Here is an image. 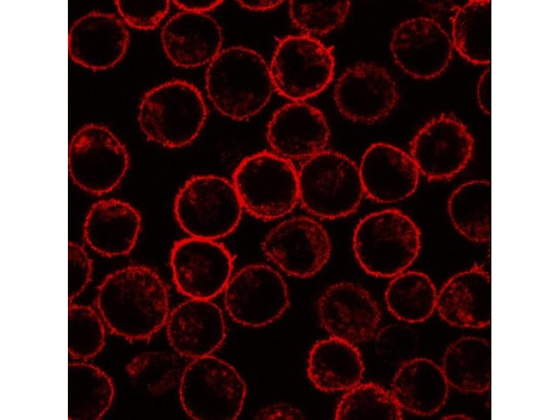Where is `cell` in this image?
Returning a JSON list of instances; mask_svg holds the SVG:
<instances>
[{
	"label": "cell",
	"mask_w": 560,
	"mask_h": 420,
	"mask_svg": "<svg viewBox=\"0 0 560 420\" xmlns=\"http://www.w3.org/2000/svg\"><path fill=\"white\" fill-rule=\"evenodd\" d=\"M115 4L124 21L141 30L157 27L170 8V1L167 0H118Z\"/></svg>",
	"instance_id": "cell-37"
},
{
	"label": "cell",
	"mask_w": 560,
	"mask_h": 420,
	"mask_svg": "<svg viewBox=\"0 0 560 420\" xmlns=\"http://www.w3.org/2000/svg\"><path fill=\"white\" fill-rule=\"evenodd\" d=\"M298 176L299 202L317 218L347 216L365 195L358 166L337 151L325 150L304 160Z\"/></svg>",
	"instance_id": "cell-5"
},
{
	"label": "cell",
	"mask_w": 560,
	"mask_h": 420,
	"mask_svg": "<svg viewBox=\"0 0 560 420\" xmlns=\"http://www.w3.org/2000/svg\"><path fill=\"white\" fill-rule=\"evenodd\" d=\"M170 266L182 294L211 300L224 290L232 277L233 258L218 240L188 237L172 247Z\"/></svg>",
	"instance_id": "cell-14"
},
{
	"label": "cell",
	"mask_w": 560,
	"mask_h": 420,
	"mask_svg": "<svg viewBox=\"0 0 560 420\" xmlns=\"http://www.w3.org/2000/svg\"><path fill=\"white\" fill-rule=\"evenodd\" d=\"M141 227V216L131 204L120 200H103L90 209L83 225V234L92 250L105 256L115 257L130 253Z\"/></svg>",
	"instance_id": "cell-24"
},
{
	"label": "cell",
	"mask_w": 560,
	"mask_h": 420,
	"mask_svg": "<svg viewBox=\"0 0 560 420\" xmlns=\"http://www.w3.org/2000/svg\"><path fill=\"white\" fill-rule=\"evenodd\" d=\"M334 69L331 49L309 35L283 38L270 65L274 90L294 102L323 91L332 80Z\"/></svg>",
	"instance_id": "cell-9"
},
{
	"label": "cell",
	"mask_w": 560,
	"mask_h": 420,
	"mask_svg": "<svg viewBox=\"0 0 560 420\" xmlns=\"http://www.w3.org/2000/svg\"><path fill=\"white\" fill-rule=\"evenodd\" d=\"M340 399L335 419H402L391 391L374 383H359Z\"/></svg>",
	"instance_id": "cell-32"
},
{
	"label": "cell",
	"mask_w": 560,
	"mask_h": 420,
	"mask_svg": "<svg viewBox=\"0 0 560 420\" xmlns=\"http://www.w3.org/2000/svg\"><path fill=\"white\" fill-rule=\"evenodd\" d=\"M473 150L474 139L467 127L456 117L442 114L416 134L409 154L421 176L441 181L463 172Z\"/></svg>",
	"instance_id": "cell-13"
},
{
	"label": "cell",
	"mask_w": 560,
	"mask_h": 420,
	"mask_svg": "<svg viewBox=\"0 0 560 420\" xmlns=\"http://www.w3.org/2000/svg\"><path fill=\"white\" fill-rule=\"evenodd\" d=\"M105 326L99 312L91 307L69 304V355L83 361L97 356L105 344Z\"/></svg>",
	"instance_id": "cell-34"
},
{
	"label": "cell",
	"mask_w": 560,
	"mask_h": 420,
	"mask_svg": "<svg viewBox=\"0 0 560 420\" xmlns=\"http://www.w3.org/2000/svg\"><path fill=\"white\" fill-rule=\"evenodd\" d=\"M239 4L244 8L252 11H266L278 7L282 1H239Z\"/></svg>",
	"instance_id": "cell-42"
},
{
	"label": "cell",
	"mask_w": 560,
	"mask_h": 420,
	"mask_svg": "<svg viewBox=\"0 0 560 420\" xmlns=\"http://www.w3.org/2000/svg\"><path fill=\"white\" fill-rule=\"evenodd\" d=\"M232 182L244 211L260 220L281 218L299 202L298 170L292 161L274 152L244 158Z\"/></svg>",
	"instance_id": "cell-6"
},
{
	"label": "cell",
	"mask_w": 560,
	"mask_h": 420,
	"mask_svg": "<svg viewBox=\"0 0 560 420\" xmlns=\"http://www.w3.org/2000/svg\"><path fill=\"white\" fill-rule=\"evenodd\" d=\"M125 370L134 384L153 396L164 394L179 384L183 372L176 356L157 351L136 355Z\"/></svg>",
	"instance_id": "cell-33"
},
{
	"label": "cell",
	"mask_w": 560,
	"mask_h": 420,
	"mask_svg": "<svg viewBox=\"0 0 560 420\" xmlns=\"http://www.w3.org/2000/svg\"><path fill=\"white\" fill-rule=\"evenodd\" d=\"M447 419H456V418L463 419H466V416L462 414H458V415L454 414L452 416H447Z\"/></svg>",
	"instance_id": "cell-43"
},
{
	"label": "cell",
	"mask_w": 560,
	"mask_h": 420,
	"mask_svg": "<svg viewBox=\"0 0 560 420\" xmlns=\"http://www.w3.org/2000/svg\"><path fill=\"white\" fill-rule=\"evenodd\" d=\"M129 41L127 29L117 16L94 11L72 24L68 37L69 54L84 67L107 69L122 59Z\"/></svg>",
	"instance_id": "cell-22"
},
{
	"label": "cell",
	"mask_w": 560,
	"mask_h": 420,
	"mask_svg": "<svg viewBox=\"0 0 560 420\" xmlns=\"http://www.w3.org/2000/svg\"><path fill=\"white\" fill-rule=\"evenodd\" d=\"M477 102L480 109L486 115L491 111V71L487 67L480 76L477 87Z\"/></svg>",
	"instance_id": "cell-40"
},
{
	"label": "cell",
	"mask_w": 560,
	"mask_h": 420,
	"mask_svg": "<svg viewBox=\"0 0 560 420\" xmlns=\"http://www.w3.org/2000/svg\"><path fill=\"white\" fill-rule=\"evenodd\" d=\"M317 314L330 337L354 344L374 337L382 317L372 295L351 282L337 283L326 288L318 300Z\"/></svg>",
	"instance_id": "cell-17"
},
{
	"label": "cell",
	"mask_w": 560,
	"mask_h": 420,
	"mask_svg": "<svg viewBox=\"0 0 560 420\" xmlns=\"http://www.w3.org/2000/svg\"><path fill=\"white\" fill-rule=\"evenodd\" d=\"M365 367L354 344L330 337L314 344L307 360L309 380L324 392L348 391L363 379Z\"/></svg>",
	"instance_id": "cell-26"
},
{
	"label": "cell",
	"mask_w": 560,
	"mask_h": 420,
	"mask_svg": "<svg viewBox=\"0 0 560 420\" xmlns=\"http://www.w3.org/2000/svg\"><path fill=\"white\" fill-rule=\"evenodd\" d=\"M447 214L455 230L464 239L486 244L491 234V183L472 179L458 186L449 196Z\"/></svg>",
	"instance_id": "cell-28"
},
{
	"label": "cell",
	"mask_w": 560,
	"mask_h": 420,
	"mask_svg": "<svg viewBox=\"0 0 560 420\" xmlns=\"http://www.w3.org/2000/svg\"><path fill=\"white\" fill-rule=\"evenodd\" d=\"M449 386L464 393L481 394L491 382V350L484 339L464 336L446 349L440 365Z\"/></svg>",
	"instance_id": "cell-27"
},
{
	"label": "cell",
	"mask_w": 560,
	"mask_h": 420,
	"mask_svg": "<svg viewBox=\"0 0 560 420\" xmlns=\"http://www.w3.org/2000/svg\"><path fill=\"white\" fill-rule=\"evenodd\" d=\"M365 195L380 203H396L417 190L421 175L410 155L386 143L371 145L358 166Z\"/></svg>",
	"instance_id": "cell-19"
},
{
	"label": "cell",
	"mask_w": 560,
	"mask_h": 420,
	"mask_svg": "<svg viewBox=\"0 0 560 420\" xmlns=\"http://www.w3.org/2000/svg\"><path fill=\"white\" fill-rule=\"evenodd\" d=\"M435 311L447 324L461 328H483L491 319V281L482 265L451 276L437 293Z\"/></svg>",
	"instance_id": "cell-21"
},
{
	"label": "cell",
	"mask_w": 560,
	"mask_h": 420,
	"mask_svg": "<svg viewBox=\"0 0 560 420\" xmlns=\"http://www.w3.org/2000/svg\"><path fill=\"white\" fill-rule=\"evenodd\" d=\"M244 209L232 181L214 174L187 180L177 192L174 216L188 237L218 240L238 226Z\"/></svg>",
	"instance_id": "cell-7"
},
{
	"label": "cell",
	"mask_w": 560,
	"mask_h": 420,
	"mask_svg": "<svg viewBox=\"0 0 560 420\" xmlns=\"http://www.w3.org/2000/svg\"><path fill=\"white\" fill-rule=\"evenodd\" d=\"M352 246L360 267L369 274L393 278L407 270L421 248L416 222L396 209L369 214L356 226Z\"/></svg>",
	"instance_id": "cell-3"
},
{
	"label": "cell",
	"mask_w": 560,
	"mask_h": 420,
	"mask_svg": "<svg viewBox=\"0 0 560 420\" xmlns=\"http://www.w3.org/2000/svg\"><path fill=\"white\" fill-rule=\"evenodd\" d=\"M96 305L106 327L130 341L151 337L169 314L164 281L144 265L127 266L106 276L97 288Z\"/></svg>",
	"instance_id": "cell-1"
},
{
	"label": "cell",
	"mask_w": 560,
	"mask_h": 420,
	"mask_svg": "<svg viewBox=\"0 0 560 420\" xmlns=\"http://www.w3.org/2000/svg\"><path fill=\"white\" fill-rule=\"evenodd\" d=\"M414 332L403 324L394 323L382 328L374 335V349L385 362L404 363L416 349Z\"/></svg>",
	"instance_id": "cell-36"
},
{
	"label": "cell",
	"mask_w": 560,
	"mask_h": 420,
	"mask_svg": "<svg viewBox=\"0 0 560 420\" xmlns=\"http://www.w3.org/2000/svg\"><path fill=\"white\" fill-rule=\"evenodd\" d=\"M92 273V260L79 244L69 241L68 246V301L69 304L79 296L90 281Z\"/></svg>",
	"instance_id": "cell-38"
},
{
	"label": "cell",
	"mask_w": 560,
	"mask_h": 420,
	"mask_svg": "<svg viewBox=\"0 0 560 420\" xmlns=\"http://www.w3.org/2000/svg\"><path fill=\"white\" fill-rule=\"evenodd\" d=\"M129 167L127 150L104 126L89 124L72 137L69 147V171L83 190L102 195L113 190Z\"/></svg>",
	"instance_id": "cell-10"
},
{
	"label": "cell",
	"mask_w": 560,
	"mask_h": 420,
	"mask_svg": "<svg viewBox=\"0 0 560 420\" xmlns=\"http://www.w3.org/2000/svg\"><path fill=\"white\" fill-rule=\"evenodd\" d=\"M273 152L288 159L306 160L326 150L330 130L322 112L302 102L279 108L266 132Z\"/></svg>",
	"instance_id": "cell-18"
},
{
	"label": "cell",
	"mask_w": 560,
	"mask_h": 420,
	"mask_svg": "<svg viewBox=\"0 0 560 420\" xmlns=\"http://www.w3.org/2000/svg\"><path fill=\"white\" fill-rule=\"evenodd\" d=\"M396 64L419 79H430L442 74L453 52L451 39L435 20L417 17L399 24L390 45Z\"/></svg>",
	"instance_id": "cell-16"
},
{
	"label": "cell",
	"mask_w": 560,
	"mask_h": 420,
	"mask_svg": "<svg viewBox=\"0 0 560 420\" xmlns=\"http://www.w3.org/2000/svg\"><path fill=\"white\" fill-rule=\"evenodd\" d=\"M437 293L426 274L406 270L392 278L384 297L388 311L396 318L416 323L426 321L435 312Z\"/></svg>",
	"instance_id": "cell-31"
},
{
	"label": "cell",
	"mask_w": 560,
	"mask_h": 420,
	"mask_svg": "<svg viewBox=\"0 0 560 420\" xmlns=\"http://www.w3.org/2000/svg\"><path fill=\"white\" fill-rule=\"evenodd\" d=\"M349 1H290L293 23L312 35H323L340 27L350 10Z\"/></svg>",
	"instance_id": "cell-35"
},
{
	"label": "cell",
	"mask_w": 560,
	"mask_h": 420,
	"mask_svg": "<svg viewBox=\"0 0 560 420\" xmlns=\"http://www.w3.org/2000/svg\"><path fill=\"white\" fill-rule=\"evenodd\" d=\"M399 95L388 72L377 64H356L338 78L334 99L345 118L360 122L379 121L395 108Z\"/></svg>",
	"instance_id": "cell-15"
},
{
	"label": "cell",
	"mask_w": 560,
	"mask_h": 420,
	"mask_svg": "<svg viewBox=\"0 0 560 420\" xmlns=\"http://www.w3.org/2000/svg\"><path fill=\"white\" fill-rule=\"evenodd\" d=\"M205 86L215 108L234 120L258 114L274 90L270 66L259 53L244 46L222 49L208 64Z\"/></svg>",
	"instance_id": "cell-2"
},
{
	"label": "cell",
	"mask_w": 560,
	"mask_h": 420,
	"mask_svg": "<svg viewBox=\"0 0 560 420\" xmlns=\"http://www.w3.org/2000/svg\"><path fill=\"white\" fill-rule=\"evenodd\" d=\"M491 1L471 0L458 7L451 19L453 48L474 64L491 59Z\"/></svg>",
	"instance_id": "cell-30"
},
{
	"label": "cell",
	"mask_w": 560,
	"mask_h": 420,
	"mask_svg": "<svg viewBox=\"0 0 560 420\" xmlns=\"http://www.w3.org/2000/svg\"><path fill=\"white\" fill-rule=\"evenodd\" d=\"M262 250L285 273L308 278L326 265L332 243L327 230L314 218L295 216L274 226L263 239Z\"/></svg>",
	"instance_id": "cell-12"
},
{
	"label": "cell",
	"mask_w": 560,
	"mask_h": 420,
	"mask_svg": "<svg viewBox=\"0 0 560 420\" xmlns=\"http://www.w3.org/2000/svg\"><path fill=\"white\" fill-rule=\"evenodd\" d=\"M449 386L441 367L426 358H410L396 371L391 393L402 410L430 416L446 403Z\"/></svg>",
	"instance_id": "cell-25"
},
{
	"label": "cell",
	"mask_w": 560,
	"mask_h": 420,
	"mask_svg": "<svg viewBox=\"0 0 560 420\" xmlns=\"http://www.w3.org/2000/svg\"><path fill=\"white\" fill-rule=\"evenodd\" d=\"M165 325L173 349L192 359L211 355L226 337L223 312L210 300L190 298L181 303L169 313Z\"/></svg>",
	"instance_id": "cell-20"
},
{
	"label": "cell",
	"mask_w": 560,
	"mask_h": 420,
	"mask_svg": "<svg viewBox=\"0 0 560 420\" xmlns=\"http://www.w3.org/2000/svg\"><path fill=\"white\" fill-rule=\"evenodd\" d=\"M246 396V386L237 370L212 355L192 359L182 372L180 401L192 419H235Z\"/></svg>",
	"instance_id": "cell-8"
},
{
	"label": "cell",
	"mask_w": 560,
	"mask_h": 420,
	"mask_svg": "<svg viewBox=\"0 0 560 420\" xmlns=\"http://www.w3.org/2000/svg\"><path fill=\"white\" fill-rule=\"evenodd\" d=\"M230 317L243 326L258 328L279 318L289 306L288 287L281 275L264 264L244 267L224 289Z\"/></svg>",
	"instance_id": "cell-11"
},
{
	"label": "cell",
	"mask_w": 560,
	"mask_h": 420,
	"mask_svg": "<svg viewBox=\"0 0 560 420\" xmlns=\"http://www.w3.org/2000/svg\"><path fill=\"white\" fill-rule=\"evenodd\" d=\"M255 419H303L304 415L288 403H275L263 407L255 415Z\"/></svg>",
	"instance_id": "cell-39"
},
{
	"label": "cell",
	"mask_w": 560,
	"mask_h": 420,
	"mask_svg": "<svg viewBox=\"0 0 560 420\" xmlns=\"http://www.w3.org/2000/svg\"><path fill=\"white\" fill-rule=\"evenodd\" d=\"M115 389L108 374L83 360L68 365V419L97 420L109 410Z\"/></svg>",
	"instance_id": "cell-29"
},
{
	"label": "cell",
	"mask_w": 560,
	"mask_h": 420,
	"mask_svg": "<svg viewBox=\"0 0 560 420\" xmlns=\"http://www.w3.org/2000/svg\"><path fill=\"white\" fill-rule=\"evenodd\" d=\"M223 1L216 0H178L174 1V5L181 11L196 13H206L219 6Z\"/></svg>",
	"instance_id": "cell-41"
},
{
	"label": "cell",
	"mask_w": 560,
	"mask_h": 420,
	"mask_svg": "<svg viewBox=\"0 0 560 420\" xmlns=\"http://www.w3.org/2000/svg\"><path fill=\"white\" fill-rule=\"evenodd\" d=\"M207 113L200 90L192 83L175 80L145 94L139 105L138 122L148 139L164 147L178 148L198 136Z\"/></svg>",
	"instance_id": "cell-4"
},
{
	"label": "cell",
	"mask_w": 560,
	"mask_h": 420,
	"mask_svg": "<svg viewBox=\"0 0 560 420\" xmlns=\"http://www.w3.org/2000/svg\"><path fill=\"white\" fill-rule=\"evenodd\" d=\"M223 32L206 13L181 11L171 17L161 31L165 55L176 66L190 69L209 64L222 50Z\"/></svg>",
	"instance_id": "cell-23"
}]
</instances>
